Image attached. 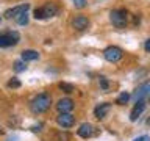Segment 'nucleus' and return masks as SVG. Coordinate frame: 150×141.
<instances>
[{"label": "nucleus", "instance_id": "obj_24", "mask_svg": "<svg viewBox=\"0 0 150 141\" xmlns=\"http://www.w3.org/2000/svg\"><path fill=\"white\" fill-rule=\"evenodd\" d=\"M133 141H142V136H139V138H136V140H133Z\"/></svg>", "mask_w": 150, "mask_h": 141}, {"label": "nucleus", "instance_id": "obj_21", "mask_svg": "<svg viewBox=\"0 0 150 141\" xmlns=\"http://www.w3.org/2000/svg\"><path fill=\"white\" fill-rule=\"evenodd\" d=\"M8 86L9 88H21V82H19L17 78H11L8 82Z\"/></svg>", "mask_w": 150, "mask_h": 141}, {"label": "nucleus", "instance_id": "obj_19", "mask_svg": "<svg viewBox=\"0 0 150 141\" xmlns=\"http://www.w3.org/2000/svg\"><path fill=\"white\" fill-rule=\"evenodd\" d=\"M74 6L77 9H83L86 6V0H74Z\"/></svg>", "mask_w": 150, "mask_h": 141}, {"label": "nucleus", "instance_id": "obj_8", "mask_svg": "<svg viewBox=\"0 0 150 141\" xmlns=\"http://www.w3.org/2000/svg\"><path fill=\"white\" fill-rule=\"evenodd\" d=\"M74 100L69 97H64V99H59L58 103H56V108H58L59 113H70L74 110Z\"/></svg>", "mask_w": 150, "mask_h": 141}, {"label": "nucleus", "instance_id": "obj_17", "mask_svg": "<svg viewBox=\"0 0 150 141\" xmlns=\"http://www.w3.org/2000/svg\"><path fill=\"white\" fill-rule=\"evenodd\" d=\"M27 69V64H25V61H22V60H19L14 63V70L16 72H23V70Z\"/></svg>", "mask_w": 150, "mask_h": 141}, {"label": "nucleus", "instance_id": "obj_20", "mask_svg": "<svg viewBox=\"0 0 150 141\" xmlns=\"http://www.w3.org/2000/svg\"><path fill=\"white\" fill-rule=\"evenodd\" d=\"M100 86H102L103 91H108V89H110V83H108V80L105 77H100Z\"/></svg>", "mask_w": 150, "mask_h": 141}, {"label": "nucleus", "instance_id": "obj_3", "mask_svg": "<svg viewBox=\"0 0 150 141\" xmlns=\"http://www.w3.org/2000/svg\"><path fill=\"white\" fill-rule=\"evenodd\" d=\"M110 21L116 28H125L128 22V13L127 9H112L110 13Z\"/></svg>", "mask_w": 150, "mask_h": 141}, {"label": "nucleus", "instance_id": "obj_15", "mask_svg": "<svg viewBox=\"0 0 150 141\" xmlns=\"http://www.w3.org/2000/svg\"><path fill=\"white\" fill-rule=\"evenodd\" d=\"M130 97H131V96H130V93L122 91V93L119 94V97L116 99V103H117V105H125V103L130 100Z\"/></svg>", "mask_w": 150, "mask_h": 141}, {"label": "nucleus", "instance_id": "obj_22", "mask_svg": "<svg viewBox=\"0 0 150 141\" xmlns=\"http://www.w3.org/2000/svg\"><path fill=\"white\" fill-rule=\"evenodd\" d=\"M144 49H145V52H150V38L147 41H145V44H144Z\"/></svg>", "mask_w": 150, "mask_h": 141}, {"label": "nucleus", "instance_id": "obj_14", "mask_svg": "<svg viewBox=\"0 0 150 141\" xmlns=\"http://www.w3.org/2000/svg\"><path fill=\"white\" fill-rule=\"evenodd\" d=\"M21 58H22V61H25V63L27 61H35V60L39 58V53H38L36 50H33V49H27L21 53Z\"/></svg>", "mask_w": 150, "mask_h": 141}, {"label": "nucleus", "instance_id": "obj_6", "mask_svg": "<svg viewBox=\"0 0 150 141\" xmlns=\"http://www.w3.org/2000/svg\"><path fill=\"white\" fill-rule=\"evenodd\" d=\"M56 124L63 127V129H69V127H72L75 124V116L70 115V113H59L56 116Z\"/></svg>", "mask_w": 150, "mask_h": 141}, {"label": "nucleus", "instance_id": "obj_7", "mask_svg": "<svg viewBox=\"0 0 150 141\" xmlns=\"http://www.w3.org/2000/svg\"><path fill=\"white\" fill-rule=\"evenodd\" d=\"M28 9H30V5L28 3H23V5H19V6H14V8H9L5 11L3 16L6 17V19H16L17 16H21L22 13H28Z\"/></svg>", "mask_w": 150, "mask_h": 141}, {"label": "nucleus", "instance_id": "obj_16", "mask_svg": "<svg viewBox=\"0 0 150 141\" xmlns=\"http://www.w3.org/2000/svg\"><path fill=\"white\" fill-rule=\"evenodd\" d=\"M58 86H59V89H63V91H64V93H67V94H70V93H74V91H75V86H74V85L66 83V82H61Z\"/></svg>", "mask_w": 150, "mask_h": 141}, {"label": "nucleus", "instance_id": "obj_11", "mask_svg": "<svg viewBox=\"0 0 150 141\" xmlns=\"http://www.w3.org/2000/svg\"><path fill=\"white\" fill-rule=\"evenodd\" d=\"M111 110V103L108 102H103V103H98V105L94 108V116L97 118V119H103L108 113Z\"/></svg>", "mask_w": 150, "mask_h": 141}, {"label": "nucleus", "instance_id": "obj_10", "mask_svg": "<svg viewBox=\"0 0 150 141\" xmlns=\"http://www.w3.org/2000/svg\"><path fill=\"white\" fill-rule=\"evenodd\" d=\"M145 110V100H138L134 103V107H133V110H131L130 113V121L131 122H134V121H138V118L144 113Z\"/></svg>", "mask_w": 150, "mask_h": 141}, {"label": "nucleus", "instance_id": "obj_5", "mask_svg": "<svg viewBox=\"0 0 150 141\" xmlns=\"http://www.w3.org/2000/svg\"><path fill=\"white\" fill-rule=\"evenodd\" d=\"M103 56H105V60L110 61V63H117V61L122 60L124 52H122V49H119L117 46H110L103 50Z\"/></svg>", "mask_w": 150, "mask_h": 141}, {"label": "nucleus", "instance_id": "obj_2", "mask_svg": "<svg viewBox=\"0 0 150 141\" xmlns=\"http://www.w3.org/2000/svg\"><path fill=\"white\" fill-rule=\"evenodd\" d=\"M35 19H39V21H42V19H49V17H53L58 14V6H56L55 3H45L44 6H41V8H36L35 9Z\"/></svg>", "mask_w": 150, "mask_h": 141}, {"label": "nucleus", "instance_id": "obj_18", "mask_svg": "<svg viewBox=\"0 0 150 141\" xmlns=\"http://www.w3.org/2000/svg\"><path fill=\"white\" fill-rule=\"evenodd\" d=\"M16 22L19 24V25H27L28 24V13H22L21 16H17Z\"/></svg>", "mask_w": 150, "mask_h": 141}, {"label": "nucleus", "instance_id": "obj_23", "mask_svg": "<svg viewBox=\"0 0 150 141\" xmlns=\"http://www.w3.org/2000/svg\"><path fill=\"white\" fill-rule=\"evenodd\" d=\"M142 141H150V136L149 135H144L142 136Z\"/></svg>", "mask_w": 150, "mask_h": 141}, {"label": "nucleus", "instance_id": "obj_26", "mask_svg": "<svg viewBox=\"0 0 150 141\" xmlns=\"http://www.w3.org/2000/svg\"><path fill=\"white\" fill-rule=\"evenodd\" d=\"M0 22H2V16H0Z\"/></svg>", "mask_w": 150, "mask_h": 141}, {"label": "nucleus", "instance_id": "obj_1", "mask_svg": "<svg viewBox=\"0 0 150 141\" xmlns=\"http://www.w3.org/2000/svg\"><path fill=\"white\" fill-rule=\"evenodd\" d=\"M52 107V96L49 93H41L30 102V110L35 113V115H41V113H45L49 108Z\"/></svg>", "mask_w": 150, "mask_h": 141}, {"label": "nucleus", "instance_id": "obj_12", "mask_svg": "<svg viewBox=\"0 0 150 141\" xmlns=\"http://www.w3.org/2000/svg\"><path fill=\"white\" fill-rule=\"evenodd\" d=\"M72 27L75 28V30H78V31L86 30V28L89 27V19L86 16H77L72 21Z\"/></svg>", "mask_w": 150, "mask_h": 141}, {"label": "nucleus", "instance_id": "obj_9", "mask_svg": "<svg viewBox=\"0 0 150 141\" xmlns=\"http://www.w3.org/2000/svg\"><path fill=\"white\" fill-rule=\"evenodd\" d=\"M77 135L80 136V138H84V140L91 138V136L94 135V125L89 124V122H84V124H81L78 127Z\"/></svg>", "mask_w": 150, "mask_h": 141}, {"label": "nucleus", "instance_id": "obj_13", "mask_svg": "<svg viewBox=\"0 0 150 141\" xmlns=\"http://www.w3.org/2000/svg\"><path fill=\"white\" fill-rule=\"evenodd\" d=\"M149 93H150V82L144 83V85H141V86L134 91L133 97H134V100H136V102H138V100H144V97H145V96H149Z\"/></svg>", "mask_w": 150, "mask_h": 141}, {"label": "nucleus", "instance_id": "obj_25", "mask_svg": "<svg viewBox=\"0 0 150 141\" xmlns=\"http://www.w3.org/2000/svg\"><path fill=\"white\" fill-rule=\"evenodd\" d=\"M147 97H149V99H150V93H149V96H147Z\"/></svg>", "mask_w": 150, "mask_h": 141}, {"label": "nucleus", "instance_id": "obj_4", "mask_svg": "<svg viewBox=\"0 0 150 141\" xmlns=\"http://www.w3.org/2000/svg\"><path fill=\"white\" fill-rule=\"evenodd\" d=\"M21 41V35L19 31L16 30H6V31H2L0 33V47H11V46H16L19 44Z\"/></svg>", "mask_w": 150, "mask_h": 141}]
</instances>
